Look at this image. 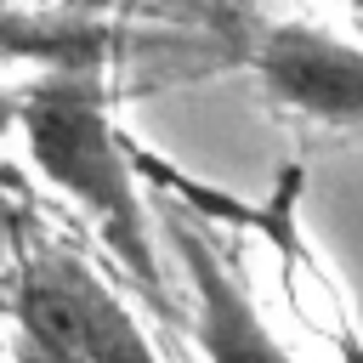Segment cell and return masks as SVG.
<instances>
[{
	"label": "cell",
	"mask_w": 363,
	"mask_h": 363,
	"mask_svg": "<svg viewBox=\"0 0 363 363\" xmlns=\"http://www.w3.org/2000/svg\"><path fill=\"white\" fill-rule=\"evenodd\" d=\"M17 130L34 159V170L68 193L113 250V261L159 295V255H153V227L147 204L136 193L119 125L108 113V96L96 85V68L85 74H45L34 91L17 96Z\"/></svg>",
	"instance_id": "cell-1"
},
{
	"label": "cell",
	"mask_w": 363,
	"mask_h": 363,
	"mask_svg": "<svg viewBox=\"0 0 363 363\" xmlns=\"http://www.w3.org/2000/svg\"><path fill=\"white\" fill-rule=\"evenodd\" d=\"M17 363H159L130 306L68 250H40L11 295Z\"/></svg>",
	"instance_id": "cell-2"
},
{
	"label": "cell",
	"mask_w": 363,
	"mask_h": 363,
	"mask_svg": "<svg viewBox=\"0 0 363 363\" xmlns=\"http://www.w3.org/2000/svg\"><path fill=\"white\" fill-rule=\"evenodd\" d=\"M255 74L272 102L318 125L363 130V45L312 23H272L255 40Z\"/></svg>",
	"instance_id": "cell-3"
},
{
	"label": "cell",
	"mask_w": 363,
	"mask_h": 363,
	"mask_svg": "<svg viewBox=\"0 0 363 363\" xmlns=\"http://www.w3.org/2000/svg\"><path fill=\"white\" fill-rule=\"evenodd\" d=\"M170 244L182 255V272L193 284V335H199V352L204 363H295L289 346L267 329L261 306L250 301V289L233 278V267L199 238V227L176 221L170 227Z\"/></svg>",
	"instance_id": "cell-4"
},
{
	"label": "cell",
	"mask_w": 363,
	"mask_h": 363,
	"mask_svg": "<svg viewBox=\"0 0 363 363\" xmlns=\"http://www.w3.org/2000/svg\"><path fill=\"white\" fill-rule=\"evenodd\" d=\"M102 57V28L40 17L0 0V62H40L51 74H85Z\"/></svg>",
	"instance_id": "cell-5"
},
{
	"label": "cell",
	"mask_w": 363,
	"mask_h": 363,
	"mask_svg": "<svg viewBox=\"0 0 363 363\" xmlns=\"http://www.w3.org/2000/svg\"><path fill=\"white\" fill-rule=\"evenodd\" d=\"M11 130H17V96H11V91H0V182H11V176H17V170L6 164V136H11Z\"/></svg>",
	"instance_id": "cell-6"
},
{
	"label": "cell",
	"mask_w": 363,
	"mask_h": 363,
	"mask_svg": "<svg viewBox=\"0 0 363 363\" xmlns=\"http://www.w3.org/2000/svg\"><path fill=\"white\" fill-rule=\"evenodd\" d=\"M346 6H363V0H346Z\"/></svg>",
	"instance_id": "cell-7"
}]
</instances>
